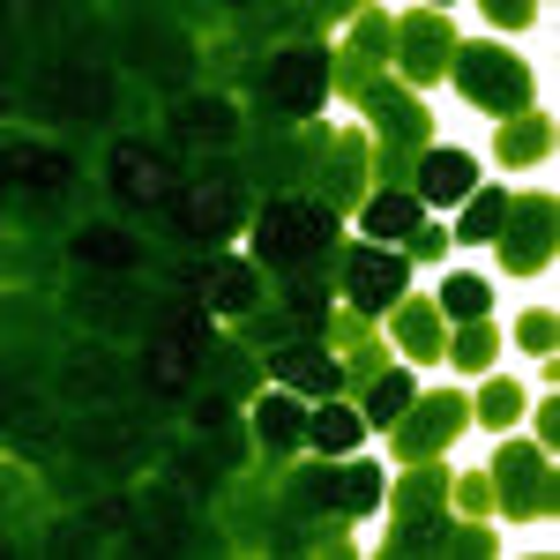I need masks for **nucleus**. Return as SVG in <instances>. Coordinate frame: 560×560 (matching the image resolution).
Segmentation results:
<instances>
[{
    "label": "nucleus",
    "mask_w": 560,
    "mask_h": 560,
    "mask_svg": "<svg viewBox=\"0 0 560 560\" xmlns=\"http://www.w3.org/2000/svg\"><path fill=\"white\" fill-rule=\"evenodd\" d=\"M448 553L486 560V553H493V530H478V523H471V530H456V523H448Z\"/></svg>",
    "instance_id": "obj_43"
},
{
    "label": "nucleus",
    "mask_w": 560,
    "mask_h": 560,
    "mask_svg": "<svg viewBox=\"0 0 560 560\" xmlns=\"http://www.w3.org/2000/svg\"><path fill=\"white\" fill-rule=\"evenodd\" d=\"M448 501L464 509V516H493V478L471 471V478H448Z\"/></svg>",
    "instance_id": "obj_39"
},
{
    "label": "nucleus",
    "mask_w": 560,
    "mask_h": 560,
    "mask_svg": "<svg viewBox=\"0 0 560 560\" xmlns=\"http://www.w3.org/2000/svg\"><path fill=\"white\" fill-rule=\"evenodd\" d=\"M471 427V396L464 388H433V396H419L404 419H396V464H427V456H441L456 433Z\"/></svg>",
    "instance_id": "obj_6"
},
{
    "label": "nucleus",
    "mask_w": 560,
    "mask_h": 560,
    "mask_svg": "<svg viewBox=\"0 0 560 560\" xmlns=\"http://www.w3.org/2000/svg\"><path fill=\"white\" fill-rule=\"evenodd\" d=\"M553 217H560L553 195H523V202H509L501 232H493V247H501V269H509V277H530V269L553 261Z\"/></svg>",
    "instance_id": "obj_9"
},
{
    "label": "nucleus",
    "mask_w": 560,
    "mask_h": 560,
    "mask_svg": "<svg viewBox=\"0 0 560 560\" xmlns=\"http://www.w3.org/2000/svg\"><path fill=\"white\" fill-rule=\"evenodd\" d=\"M509 202H516L509 187H478L471 202H456V210H464V224H456V232H464V247H493V232H501Z\"/></svg>",
    "instance_id": "obj_33"
},
{
    "label": "nucleus",
    "mask_w": 560,
    "mask_h": 560,
    "mask_svg": "<svg viewBox=\"0 0 560 560\" xmlns=\"http://www.w3.org/2000/svg\"><path fill=\"white\" fill-rule=\"evenodd\" d=\"M553 337H560V314H553V306H530V314L516 322V345L530 351V359H553Z\"/></svg>",
    "instance_id": "obj_38"
},
{
    "label": "nucleus",
    "mask_w": 560,
    "mask_h": 560,
    "mask_svg": "<svg viewBox=\"0 0 560 560\" xmlns=\"http://www.w3.org/2000/svg\"><path fill=\"white\" fill-rule=\"evenodd\" d=\"M306 441H314L322 456H351V448L366 441V419H359L351 404H329V396H322V411L306 419Z\"/></svg>",
    "instance_id": "obj_29"
},
{
    "label": "nucleus",
    "mask_w": 560,
    "mask_h": 560,
    "mask_svg": "<svg viewBox=\"0 0 560 560\" xmlns=\"http://www.w3.org/2000/svg\"><path fill=\"white\" fill-rule=\"evenodd\" d=\"M337 247V210L322 195H277L269 210L255 217V261L261 269H306L314 255Z\"/></svg>",
    "instance_id": "obj_1"
},
{
    "label": "nucleus",
    "mask_w": 560,
    "mask_h": 560,
    "mask_svg": "<svg viewBox=\"0 0 560 560\" xmlns=\"http://www.w3.org/2000/svg\"><path fill=\"white\" fill-rule=\"evenodd\" d=\"M471 419L493 433H516L523 427V382H509V374H486V388L471 396Z\"/></svg>",
    "instance_id": "obj_30"
},
{
    "label": "nucleus",
    "mask_w": 560,
    "mask_h": 560,
    "mask_svg": "<svg viewBox=\"0 0 560 560\" xmlns=\"http://www.w3.org/2000/svg\"><path fill=\"white\" fill-rule=\"evenodd\" d=\"M284 306H292V329H300V345H329V269H292V284H284Z\"/></svg>",
    "instance_id": "obj_20"
},
{
    "label": "nucleus",
    "mask_w": 560,
    "mask_h": 560,
    "mask_svg": "<svg viewBox=\"0 0 560 560\" xmlns=\"http://www.w3.org/2000/svg\"><path fill=\"white\" fill-rule=\"evenodd\" d=\"M388 52H396V15L366 8V15H359V31H351V60H388Z\"/></svg>",
    "instance_id": "obj_37"
},
{
    "label": "nucleus",
    "mask_w": 560,
    "mask_h": 560,
    "mask_svg": "<svg viewBox=\"0 0 560 560\" xmlns=\"http://www.w3.org/2000/svg\"><path fill=\"white\" fill-rule=\"evenodd\" d=\"M165 135H173L179 150H232L240 142V113L224 97H179L173 113H165Z\"/></svg>",
    "instance_id": "obj_13"
},
{
    "label": "nucleus",
    "mask_w": 560,
    "mask_h": 560,
    "mask_svg": "<svg viewBox=\"0 0 560 560\" xmlns=\"http://www.w3.org/2000/svg\"><path fill=\"white\" fill-rule=\"evenodd\" d=\"M411 404H419V382H411V366H388L382 382L366 388V411H359V419H366V427H396Z\"/></svg>",
    "instance_id": "obj_32"
},
{
    "label": "nucleus",
    "mask_w": 560,
    "mask_h": 560,
    "mask_svg": "<svg viewBox=\"0 0 560 560\" xmlns=\"http://www.w3.org/2000/svg\"><path fill=\"white\" fill-rule=\"evenodd\" d=\"M448 75L464 90V105L493 113V120L530 113V68H523V52H509V45H456L448 52Z\"/></svg>",
    "instance_id": "obj_2"
},
{
    "label": "nucleus",
    "mask_w": 560,
    "mask_h": 560,
    "mask_svg": "<svg viewBox=\"0 0 560 560\" xmlns=\"http://www.w3.org/2000/svg\"><path fill=\"white\" fill-rule=\"evenodd\" d=\"M105 187H113L120 210H173L179 202V165H173V150L128 135V142L113 150V165H105Z\"/></svg>",
    "instance_id": "obj_4"
},
{
    "label": "nucleus",
    "mask_w": 560,
    "mask_h": 560,
    "mask_svg": "<svg viewBox=\"0 0 560 560\" xmlns=\"http://www.w3.org/2000/svg\"><path fill=\"white\" fill-rule=\"evenodd\" d=\"M493 509H509V516H553V464H546V448H523V441H501L493 448Z\"/></svg>",
    "instance_id": "obj_8"
},
{
    "label": "nucleus",
    "mask_w": 560,
    "mask_h": 560,
    "mask_svg": "<svg viewBox=\"0 0 560 560\" xmlns=\"http://www.w3.org/2000/svg\"><path fill=\"white\" fill-rule=\"evenodd\" d=\"M210 314H255L261 306V261H210V269H195L187 277Z\"/></svg>",
    "instance_id": "obj_15"
},
{
    "label": "nucleus",
    "mask_w": 560,
    "mask_h": 560,
    "mask_svg": "<svg viewBox=\"0 0 560 560\" xmlns=\"http://www.w3.org/2000/svg\"><path fill=\"white\" fill-rule=\"evenodd\" d=\"M269 374L292 396H345V359L329 345H277L269 351Z\"/></svg>",
    "instance_id": "obj_12"
},
{
    "label": "nucleus",
    "mask_w": 560,
    "mask_h": 560,
    "mask_svg": "<svg viewBox=\"0 0 560 560\" xmlns=\"http://www.w3.org/2000/svg\"><path fill=\"white\" fill-rule=\"evenodd\" d=\"M224 419H232V388H210V396H195V427H202V433H217Z\"/></svg>",
    "instance_id": "obj_41"
},
{
    "label": "nucleus",
    "mask_w": 560,
    "mask_h": 560,
    "mask_svg": "<svg viewBox=\"0 0 560 560\" xmlns=\"http://www.w3.org/2000/svg\"><path fill=\"white\" fill-rule=\"evenodd\" d=\"M553 150V120L546 113H516V120H501L493 135V165H538Z\"/></svg>",
    "instance_id": "obj_24"
},
{
    "label": "nucleus",
    "mask_w": 560,
    "mask_h": 560,
    "mask_svg": "<svg viewBox=\"0 0 560 560\" xmlns=\"http://www.w3.org/2000/svg\"><path fill=\"white\" fill-rule=\"evenodd\" d=\"M486 306H493V284L464 269V277H448V284H441L433 314H441V322H486Z\"/></svg>",
    "instance_id": "obj_34"
},
{
    "label": "nucleus",
    "mask_w": 560,
    "mask_h": 560,
    "mask_svg": "<svg viewBox=\"0 0 560 560\" xmlns=\"http://www.w3.org/2000/svg\"><path fill=\"white\" fill-rule=\"evenodd\" d=\"M486 23H493V31H530L538 8H530V0H486Z\"/></svg>",
    "instance_id": "obj_40"
},
{
    "label": "nucleus",
    "mask_w": 560,
    "mask_h": 560,
    "mask_svg": "<svg viewBox=\"0 0 560 560\" xmlns=\"http://www.w3.org/2000/svg\"><path fill=\"white\" fill-rule=\"evenodd\" d=\"M441 359H448L456 374H493V359H501V329H493V322H456V337L441 345Z\"/></svg>",
    "instance_id": "obj_28"
},
{
    "label": "nucleus",
    "mask_w": 560,
    "mask_h": 560,
    "mask_svg": "<svg viewBox=\"0 0 560 560\" xmlns=\"http://www.w3.org/2000/svg\"><path fill=\"white\" fill-rule=\"evenodd\" d=\"M404 255H419V261H441V255H448V232H441V224H419V232L404 240Z\"/></svg>",
    "instance_id": "obj_42"
},
{
    "label": "nucleus",
    "mask_w": 560,
    "mask_h": 560,
    "mask_svg": "<svg viewBox=\"0 0 560 560\" xmlns=\"http://www.w3.org/2000/svg\"><path fill=\"white\" fill-rule=\"evenodd\" d=\"M359 224H366V240H374V247H404V240L427 224V202H419V195H404V187H374V195L359 202Z\"/></svg>",
    "instance_id": "obj_17"
},
{
    "label": "nucleus",
    "mask_w": 560,
    "mask_h": 560,
    "mask_svg": "<svg viewBox=\"0 0 560 560\" xmlns=\"http://www.w3.org/2000/svg\"><path fill=\"white\" fill-rule=\"evenodd\" d=\"M75 261H90V269H142V240L120 232V224H83L75 232Z\"/></svg>",
    "instance_id": "obj_27"
},
{
    "label": "nucleus",
    "mask_w": 560,
    "mask_h": 560,
    "mask_svg": "<svg viewBox=\"0 0 560 560\" xmlns=\"http://www.w3.org/2000/svg\"><path fill=\"white\" fill-rule=\"evenodd\" d=\"M448 45H456V31H448L433 8L396 15V60H404V90L441 83V75H448Z\"/></svg>",
    "instance_id": "obj_11"
},
{
    "label": "nucleus",
    "mask_w": 560,
    "mask_h": 560,
    "mask_svg": "<svg viewBox=\"0 0 560 560\" xmlns=\"http://www.w3.org/2000/svg\"><path fill=\"white\" fill-rule=\"evenodd\" d=\"M337 478L329 464H314V471H300V486H292V501H300V516H345V501H337Z\"/></svg>",
    "instance_id": "obj_36"
},
{
    "label": "nucleus",
    "mask_w": 560,
    "mask_h": 560,
    "mask_svg": "<svg viewBox=\"0 0 560 560\" xmlns=\"http://www.w3.org/2000/svg\"><path fill=\"white\" fill-rule=\"evenodd\" d=\"M382 553H388V560H419V553H448V516H404V523H388Z\"/></svg>",
    "instance_id": "obj_31"
},
{
    "label": "nucleus",
    "mask_w": 560,
    "mask_h": 560,
    "mask_svg": "<svg viewBox=\"0 0 560 560\" xmlns=\"http://www.w3.org/2000/svg\"><path fill=\"white\" fill-rule=\"evenodd\" d=\"M173 224L187 240H202V247L232 240V232L247 224V187H240V173H210V179H195V187H179Z\"/></svg>",
    "instance_id": "obj_7"
},
{
    "label": "nucleus",
    "mask_w": 560,
    "mask_h": 560,
    "mask_svg": "<svg viewBox=\"0 0 560 560\" xmlns=\"http://www.w3.org/2000/svg\"><path fill=\"white\" fill-rule=\"evenodd\" d=\"M8 179L15 187H38V195H60L75 179V158L52 150V142H8Z\"/></svg>",
    "instance_id": "obj_21"
},
{
    "label": "nucleus",
    "mask_w": 560,
    "mask_h": 560,
    "mask_svg": "<svg viewBox=\"0 0 560 560\" xmlns=\"http://www.w3.org/2000/svg\"><path fill=\"white\" fill-rule=\"evenodd\" d=\"M538 448H546V456L560 448V404H538Z\"/></svg>",
    "instance_id": "obj_44"
},
{
    "label": "nucleus",
    "mask_w": 560,
    "mask_h": 560,
    "mask_svg": "<svg viewBox=\"0 0 560 560\" xmlns=\"http://www.w3.org/2000/svg\"><path fill=\"white\" fill-rule=\"evenodd\" d=\"M388 509H396V523L404 516H441V501H448V471H441V464H411V471H404V486H396V493H382Z\"/></svg>",
    "instance_id": "obj_25"
},
{
    "label": "nucleus",
    "mask_w": 560,
    "mask_h": 560,
    "mask_svg": "<svg viewBox=\"0 0 560 560\" xmlns=\"http://www.w3.org/2000/svg\"><path fill=\"white\" fill-rule=\"evenodd\" d=\"M404 284H411V261L404 247H345V300L351 314H388V306L404 300Z\"/></svg>",
    "instance_id": "obj_10"
},
{
    "label": "nucleus",
    "mask_w": 560,
    "mask_h": 560,
    "mask_svg": "<svg viewBox=\"0 0 560 560\" xmlns=\"http://www.w3.org/2000/svg\"><path fill=\"white\" fill-rule=\"evenodd\" d=\"M195 359H202V351H187L179 337H165V329H158V337H150V351H142V382L158 388V396H179V388L195 382Z\"/></svg>",
    "instance_id": "obj_26"
},
{
    "label": "nucleus",
    "mask_w": 560,
    "mask_h": 560,
    "mask_svg": "<svg viewBox=\"0 0 560 560\" xmlns=\"http://www.w3.org/2000/svg\"><path fill=\"white\" fill-rule=\"evenodd\" d=\"M255 441H261V456H292L306 441V404H292V388L255 404Z\"/></svg>",
    "instance_id": "obj_22"
},
{
    "label": "nucleus",
    "mask_w": 560,
    "mask_h": 560,
    "mask_svg": "<svg viewBox=\"0 0 560 560\" xmlns=\"http://www.w3.org/2000/svg\"><path fill=\"white\" fill-rule=\"evenodd\" d=\"M388 345H404V366H433L441 345H448V329H441L433 300H396V306H388Z\"/></svg>",
    "instance_id": "obj_18"
},
{
    "label": "nucleus",
    "mask_w": 560,
    "mask_h": 560,
    "mask_svg": "<svg viewBox=\"0 0 560 560\" xmlns=\"http://www.w3.org/2000/svg\"><path fill=\"white\" fill-rule=\"evenodd\" d=\"M359 105H366V120L382 128V173L396 179V173H404V158L427 150V105H419V90L388 83V75H374V83L359 90Z\"/></svg>",
    "instance_id": "obj_5"
},
{
    "label": "nucleus",
    "mask_w": 560,
    "mask_h": 560,
    "mask_svg": "<svg viewBox=\"0 0 560 560\" xmlns=\"http://www.w3.org/2000/svg\"><path fill=\"white\" fill-rule=\"evenodd\" d=\"M38 105L45 113H68V120H97L113 105V83H105V68H52L38 83Z\"/></svg>",
    "instance_id": "obj_14"
},
{
    "label": "nucleus",
    "mask_w": 560,
    "mask_h": 560,
    "mask_svg": "<svg viewBox=\"0 0 560 560\" xmlns=\"http://www.w3.org/2000/svg\"><path fill=\"white\" fill-rule=\"evenodd\" d=\"M366 173H374L366 135H329V142H322V202H329V210H337V202H359V195H366Z\"/></svg>",
    "instance_id": "obj_16"
},
{
    "label": "nucleus",
    "mask_w": 560,
    "mask_h": 560,
    "mask_svg": "<svg viewBox=\"0 0 560 560\" xmlns=\"http://www.w3.org/2000/svg\"><path fill=\"white\" fill-rule=\"evenodd\" d=\"M471 195H478V165L464 150H427V158H419V202L456 210V202H471Z\"/></svg>",
    "instance_id": "obj_19"
},
{
    "label": "nucleus",
    "mask_w": 560,
    "mask_h": 560,
    "mask_svg": "<svg viewBox=\"0 0 560 560\" xmlns=\"http://www.w3.org/2000/svg\"><path fill=\"white\" fill-rule=\"evenodd\" d=\"M329 68H337L329 45H277L261 60V105L277 120H314L329 105Z\"/></svg>",
    "instance_id": "obj_3"
},
{
    "label": "nucleus",
    "mask_w": 560,
    "mask_h": 560,
    "mask_svg": "<svg viewBox=\"0 0 560 560\" xmlns=\"http://www.w3.org/2000/svg\"><path fill=\"white\" fill-rule=\"evenodd\" d=\"M388 493L382 464H345V478H337V501H345V516H374Z\"/></svg>",
    "instance_id": "obj_35"
},
{
    "label": "nucleus",
    "mask_w": 560,
    "mask_h": 560,
    "mask_svg": "<svg viewBox=\"0 0 560 560\" xmlns=\"http://www.w3.org/2000/svg\"><path fill=\"white\" fill-rule=\"evenodd\" d=\"M128 38H135V68H150V75H187V60H195L173 23H150V15L128 23Z\"/></svg>",
    "instance_id": "obj_23"
}]
</instances>
